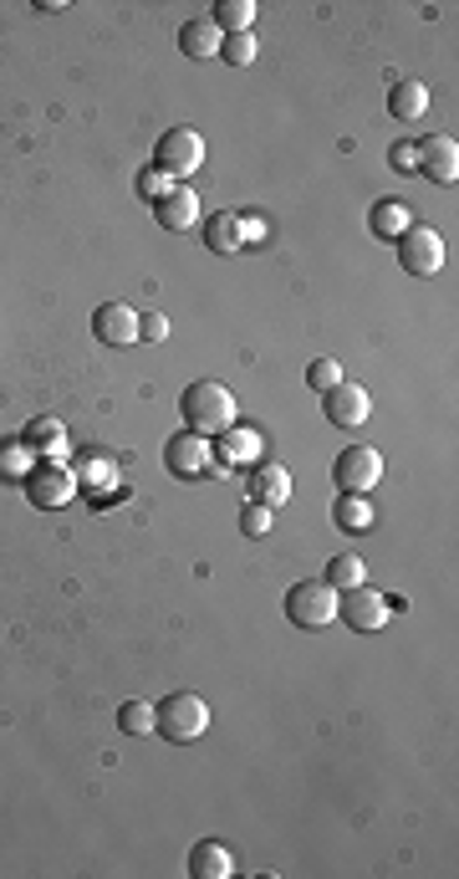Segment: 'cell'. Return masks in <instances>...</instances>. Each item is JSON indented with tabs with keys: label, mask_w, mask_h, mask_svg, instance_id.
<instances>
[{
	"label": "cell",
	"mask_w": 459,
	"mask_h": 879,
	"mask_svg": "<svg viewBox=\"0 0 459 879\" xmlns=\"http://www.w3.org/2000/svg\"><path fill=\"white\" fill-rule=\"evenodd\" d=\"M195 220H199V195L189 185L169 189V195L158 200V226H164V230H189Z\"/></svg>",
	"instance_id": "obj_18"
},
{
	"label": "cell",
	"mask_w": 459,
	"mask_h": 879,
	"mask_svg": "<svg viewBox=\"0 0 459 879\" xmlns=\"http://www.w3.org/2000/svg\"><path fill=\"white\" fill-rule=\"evenodd\" d=\"M306 384H312L316 394L337 389V384H342V363H337V359H312V369H306Z\"/></svg>",
	"instance_id": "obj_27"
},
{
	"label": "cell",
	"mask_w": 459,
	"mask_h": 879,
	"mask_svg": "<svg viewBox=\"0 0 459 879\" xmlns=\"http://www.w3.org/2000/svg\"><path fill=\"white\" fill-rule=\"evenodd\" d=\"M332 521H337L342 532H367V527L378 521V511H373V501H367V496L342 492V496H337V507H332Z\"/></svg>",
	"instance_id": "obj_21"
},
{
	"label": "cell",
	"mask_w": 459,
	"mask_h": 879,
	"mask_svg": "<svg viewBox=\"0 0 459 879\" xmlns=\"http://www.w3.org/2000/svg\"><path fill=\"white\" fill-rule=\"evenodd\" d=\"M169 174H164V169H144V174H138V195H144V200H164V195H169Z\"/></svg>",
	"instance_id": "obj_31"
},
{
	"label": "cell",
	"mask_w": 459,
	"mask_h": 879,
	"mask_svg": "<svg viewBox=\"0 0 459 879\" xmlns=\"http://www.w3.org/2000/svg\"><path fill=\"white\" fill-rule=\"evenodd\" d=\"M291 496V470L286 466H255V476H250V501H261V507H281Z\"/></svg>",
	"instance_id": "obj_19"
},
{
	"label": "cell",
	"mask_w": 459,
	"mask_h": 879,
	"mask_svg": "<svg viewBox=\"0 0 459 879\" xmlns=\"http://www.w3.org/2000/svg\"><path fill=\"white\" fill-rule=\"evenodd\" d=\"M21 445H27L31 455L62 461V455H66V425L56 420V414H36V420L27 425V435H21Z\"/></svg>",
	"instance_id": "obj_13"
},
{
	"label": "cell",
	"mask_w": 459,
	"mask_h": 879,
	"mask_svg": "<svg viewBox=\"0 0 459 879\" xmlns=\"http://www.w3.org/2000/svg\"><path fill=\"white\" fill-rule=\"evenodd\" d=\"M220 56L230 62V68H250V62H255V31L225 37V41H220Z\"/></svg>",
	"instance_id": "obj_26"
},
{
	"label": "cell",
	"mask_w": 459,
	"mask_h": 879,
	"mask_svg": "<svg viewBox=\"0 0 459 879\" xmlns=\"http://www.w3.org/2000/svg\"><path fill=\"white\" fill-rule=\"evenodd\" d=\"M158 732L169 736V742H199V736L210 732V706H205V695H195V691L164 695V706H158Z\"/></svg>",
	"instance_id": "obj_3"
},
{
	"label": "cell",
	"mask_w": 459,
	"mask_h": 879,
	"mask_svg": "<svg viewBox=\"0 0 459 879\" xmlns=\"http://www.w3.org/2000/svg\"><path fill=\"white\" fill-rule=\"evenodd\" d=\"M205 164V138L195 128H164L154 148V169H164L169 179H184V174H195Z\"/></svg>",
	"instance_id": "obj_5"
},
{
	"label": "cell",
	"mask_w": 459,
	"mask_h": 879,
	"mask_svg": "<svg viewBox=\"0 0 459 879\" xmlns=\"http://www.w3.org/2000/svg\"><path fill=\"white\" fill-rule=\"evenodd\" d=\"M398 261L408 277H439L445 271V236L429 226H408L398 236Z\"/></svg>",
	"instance_id": "obj_4"
},
{
	"label": "cell",
	"mask_w": 459,
	"mask_h": 879,
	"mask_svg": "<svg viewBox=\"0 0 459 879\" xmlns=\"http://www.w3.org/2000/svg\"><path fill=\"white\" fill-rule=\"evenodd\" d=\"M92 333H97V343H107V348L138 343V312H133L128 302H103L97 312H92Z\"/></svg>",
	"instance_id": "obj_11"
},
{
	"label": "cell",
	"mask_w": 459,
	"mask_h": 879,
	"mask_svg": "<svg viewBox=\"0 0 459 879\" xmlns=\"http://www.w3.org/2000/svg\"><path fill=\"white\" fill-rule=\"evenodd\" d=\"M118 726L128 736H154L158 732V706H154V701H123V706H118Z\"/></svg>",
	"instance_id": "obj_24"
},
{
	"label": "cell",
	"mask_w": 459,
	"mask_h": 879,
	"mask_svg": "<svg viewBox=\"0 0 459 879\" xmlns=\"http://www.w3.org/2000/svg\"><path fill=\"white\" fill-rule=\"evenodd\" d=\"M408 226H414V215H408V205H398V200H378V205H373V236L398 240Z\"/></svg>",
	"instance_id": "obj_23"
},
{
	"label": "cell",
	"mask_w": 459,
	"mask_h": 879,
	"mask_svg": "<svg viewBox=\"0 0 459 879\" xmlns=\"http://www.w3.org/2000/svg\"><path fill=\"white\" fill-rule=\"evenodd\" d=\"M27 496L36 501V507L56 511V507H66V501L77 496V476H72L62 461H41V466L27 476Z\"/></svg>",
	"instance_id": "obj_9"
},
{
	"label": "cell",
	"mask_w": 459,
	"mask_h": 879,
	"mask_svg": "<svg viewBox=\"0 0 459 879\" xmlns=\"http://www.w3.org/2000/svg\"><path fill=\"white\" fill-rule=\"evenodd\" d=\"M184 425L195 430V435H225V430L236 425V394L215 379H199V384L184 389Z\"/></svg>",
	"instance_id": "obj_1"
},
{
	"label": "cell",
	"mask_w": 459,
	"mask_h": 879,
	"mask_svg": "<svg viewBox=\"0 0 459 879\" xmlns=\"http://www.w3.org/2000/svg\"><path fill=\"white\" fill-rule=\"evenodd\" d=\"M220 27H215L210 15H195V21H184L179 27V52L189 62H205V56H220Z\"/></svg>",
	"instance_id": "obj_14"
},
{
	"label": "cell",
	"mask_w": 459,
	"mask_h": 879,
	"mask_svg": "<svg viewBox=\"0 0 459 879\" xmlns=\"http://www.w3.org/2000/svg\"><path fill=\"white\" fill-rule=\"evenodd\" d=\"M414 154H419V169L429 174L434 185H455L459 179V144L449 134H434L424 144H414Z\"/></svg>",
	"instance_id": "obj_12"
},
{
	"label": "cell",
	"mask_w": 459,
	"mask_h": 879,
	"mask_svg": "<svg viewBox=\"0 0 459 879\" xmlns=\"http://www.w3.org/2000/svg\"><path fill=\"white\" fill-rule=\"evenodd\" d=\"M0 476H31V451L21 445V439L0 451Z\"/></svg>",
	"instance_id": "obj_28"
},
{
	"label": "cell",
	"mask_w": 459,
	"mask_h": 879,
	"mask_svg": "<svg viewBox=\"0 0 459 879\" xmlns=\"http://www.w3.org/2000/svg\"><path fill=\"white\" fill-rule=\"evenodd\" d=\"M394 169H398V174L419 169V154H414V144H394Z\"/></svg>",
	"instance_id": "obj_32"
},
{
	"label": "cell",
	"mask_w": 459,
	"mask_h": 879,
	"mask_svg": "<svg viewBox=\"0 0 459 879\" xmlns=\"http://www.w3.org/2000/svg\"><path fill=\"white\" fill-rule=\"evenodd\" d=\"M322 410H327V420L337 430H357V425H367V414H373V394H367L363 384H347V379H342L337 389L322 394Z\"/></svg>",
	"instance_id": "obj_10"
},
{
	"label": "cell",
	"mask_w": 459,
	"mask_h": 879,
	"mask_svg": "<svg viewBox=\"0 0 459 879\" xmlns=\"http://www.w3.org/2000/svg\"><path fill=\"white\" fill-rule=\"evenodd\" d=\"M210 21L220 27V37H240V31L255 27V0H220Z\"/></svg>",
	"instance_id": "obj_22"
},
{
	"label": "cell",
	"mask_w": 459,
	"mask_h": 879,
	"mask_svg": "<svg viewBox=\"0 0 459 879\" xmlns=\"http://www.w3.org/2000/svg\"><path fill=\"white\" fill-rule=\"evenodd\" d=\"M169 338V318L164 312H138V343H164Z\"/></svg>",
	"instance_id": "obj_30"
},
{
	"label": "cell",
	"mask_w": 459,
	"mask_h": 879,
	"mask_svg": "<svg viewBox=\"0 0 459 879\" xmlns=\"http://www.w3.org/2000/svg\"><path fill=\"white\" fill-rule=\"evenodd\" d=\"M261 451H265V435L255 425H230V430H225V445H220L225 466H255Z\"/></svg>",
	"instance_id": "obj_15"
},
{
	"label": "cell",
	"mask_w": 459,
	"mask_h": 879,
	"mask_svg": "<svg viewBox=\"0 0 459 879\" xmlns=\"http://www.w3.org/2000/svg\"><path fill=\"white\" fill-rule=\"evenodd\" d=\"M205 246H210L215 256H236L240 246H246V220H240L236 210H220L205 220Z\"/></svg>",
	"instance_id": "obj_16"
},
{
	"label": "cell",
	"mask_w": 459,
	"mask_h": 879,
	"mask_svg": "<svg viewBox=\"0 0 459 879\" xmlns=\"http://www.w3.org/2000/svg\"><path fill=\"white\" fill-rule=\"evenodd\" d=\"M327 583L337 588V593H347V588L367 583V568H363V558H353V552H342V558H332V562H327Z\"/></svg>",
	"instance_id": "obj_25"
},
{
	"label": "cell",
	"mask_w": 459,
	"mask_h": 879,
	"mask_svg": "<svg viewBox=\"0 0 459 879\" xmlns=\"http://www.w3.org/2000/svg\"><path fill=\"white\" fill-rule=\"evenodd\" d=\"M240 532H246V537H265V532H271V507L250 501V507L240 511Z\"/></svg>",
	"instance_id": "obj_29"
},
{
	"label": "cell",
	"mask_w": 459,
	"mask_h": 879,
	"mask_svg": "<svg viewBox=\"0 0 459 879\" xmlns=\"http://www.w3.org/2000/svg\"><path fill=\"white\" fill-rule=\"evenodd\" d=\"M164 466H169L179 480H199V476H210V466H215V445H210V435L179 430V435H174L169 445H164Z\"/></svg>",
	"instance_id": "obj_7"
},
{
	"label": "cell",
	"mask_w": 459,
	"mask_h": 879,
	"mask_svg": "<svg viewBox=\"0 0 459 879\" xmlns=\"http://www.w3.org/2000/svg\"><path fill=\"white\" fill-rule=\"evenodd\" d=\"M337 588L327 578H306V583H291L286 588V619L296 629H327L337 619Z\"/></svg>",
	"instance_id": "obj_2"
},
{
	"label": "cell",
	"mask_w": 459,
	"mask_h": 879,
	"mask_svg": "<svg viewBox=\"0 0 459 879\" xmlns=\"http://www.w3.org/2000/svg\"><path fill=\"white\" fill-rule=\"evenodd\" d=\"M388 113H394V118H404V123L424 118V113H429V87H424V82H414V77L394 82V93H388Z\"/></svg>",
	"instance_id": "obj_20"
},
{
	"label": "cell",
	"mask_w": 459,
	"mask_h": 879,
	"mask_svg": "<svg viewBox=\"0 0 459 879\" xmlns=\"http://www.w3.org/2000/svg\"><path fill=\"white\" fill-rule=\"evenodd\" d=\"M332 480H337L342 492L367 496L383 480V455L373 451V445H347V451L337 455V466H332Z\"/></svg>",
	"instance_id": "obj_8"
},
{
	"label": "cell",
	"mask_w": 459,
	"mask_h": 879,
	"mask_svg": "<svg viewBox=\"0 0 459 879\" xmlns=\"http://www.w3.org/2000/svg\"><path fill=\"white\" fill-rule=\"evenodd\" d=\"M189 875H195V879H230V875H236V859H230L225 844L199 839L195 849H189Z\"/></svg>",
	"instance_id": "obj_17"
},
{
	"label": "cell",
	"mask_w": 459,
	"mask_h": 879,
	"mask_svg": "<svg viewBox=\"0 0 459 879\" xmlns=\"http://www.w3.org/2000/svg\"><path fill=\"white\" fill-rule=\"evenodd\" d=\"M388 613H394V603H388V593H378V588H347L337 599V619H347V624L357 629V634H378L383 624H388Z\"/></svg>",
	"instance_id": "obj_6"
}]
</instances>
